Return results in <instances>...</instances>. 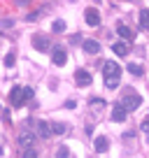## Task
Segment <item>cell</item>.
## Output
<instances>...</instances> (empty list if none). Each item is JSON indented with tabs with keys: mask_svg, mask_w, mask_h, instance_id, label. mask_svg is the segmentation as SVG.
Listing matches in <instances>:
<instances>
[{
	"mask_svg": "<svg viewBox=\"0 0 149 158\" xmlns=\"http://www.w3.org/2000/svg\"><path fill=\"white\" fill-rule=\"evenodd\" d=\"M0 156H2V147H0Z\"/></svg>",
	"mask_w": 149,
	"mask_h": 158,
	"instance_id": "603a6c76",
	"label": "cell"
},
{
	"mask_svg": "<svg viewBox=\"0 0 149 158\" xmlns=\"http://www.w3.org/2000/svg\"><path fill=\"white\" fill-rule=\"evenodd\" d=\"M126 116H128V112H126L121 105H114V107H112V121L121 123V121H126Z\"/></svg>",
	"mask_w": 149,
	"mask_h": 158,
	"instance_id": "30bf717a",
	"label": "cell"
},
{
	"mask_svg": "<svg viewBox=\"0 0 149 158\" xmlns=\"http://www.w3.org/2000/svg\"><path fill=\"white\" fill-rule=\"evenodd\" d=\"M37 135H40L42 139H47V137H51V128H49V123L47 121H37Z\"/></svg>",
	"mask_w": 149,
	"mask_h": 158,
	"instance_id": "7c38bea8",
	"label": "cell"
},
{
	"mask_svg": "<svg viewBox=\"0 0 149 158\" xmlns=\"http://www.w3.org/2000/svg\"><path fill=\"white\" fill-rule=\"evenodd\" d=\"M84 19H86V23L89 26H100V14H98V10H86L84 12Z\"/></svg>",
	"mask_w": 149,
	"mask_h": 158,
	"instance_id": "9c48e42d",
	"label": "cell"
},
{
	"mask_svg": "<svg viewBox=\"0 0 149 158\" xmlns=\"http://www.w3.org/2000/svg\"><path fill=\"white\" fill-rule=\"evenodd\" d=\"M82 49L86 54L96 56V54H100V42H96V40H82Z\"/></svg>",
	"mask_w": 149,
	"mask_h": 158,
	"instance_id": "8992f818",
	"label": "cell"
},
{
	"mask_svg": "<svg viewBox=\"0 0 149 158\" xmlns=\"http://www.w3.org/2000/svg\"><path fill=\"white\" fill-rule=\"evenodd\" d=\"M112 49H114V54H117V56H126V54H128V49H126V44H124V42H117V44L112 47Z\"/></svg>",
	"mask_w": 149,
	"mask_h": 158,
	"instance_id": "2e32d148",
	"label": "cell"
},
{
	"mask_svg": "<svg viewBox=\"0 0 149 158\" xmlns=\"http://www.w3.org/2000/svg\"><path fill=\"white\" fill-rule=\"evenodd\" d=\"M49 128H51V133H54V135L68 133V126H65V123H54V126H49Z\"/></svg>",
	"mask_w": 149,
	"mask_h": 158,
	"instance_id": "5bb4252c",
	"label": "cell"
},
{
	"mask_svg": "<svg viewBox=\"0 0 149 158\" xmlns=\"http://www.w3.org/2000/svg\"><path fill=\"white\" fill-rule=\"evenodd\" d=\"M103 72H105V84H107V89H117V86H119V79H121L119 63L107 60V63L103 65Z\"/></svg>",
	"mask_w": 149,
	"mask_h": 158,
	"instance_id": "6da1fadb",
	"label": "cell"
},
{
	"mask_svg": "<svg viewBox=\"0 0 149 158\" xmlns=\"http://www.w3.org/2000/svg\"><path fill=\"white\" fill-rule=\"evenodd\" d=\"M26 100H33V89H28V86H14L10 93L12 107H21Z\"/></svg>",
	"mask_w": 149,
	"mask_h": 158,
	"instance_id": "7a4b0ae2",
	"label": "cell"
},
{
	"mask_svg": "<svg viewBox=\"0 0 149 158\" xmlns=\"http://www.w3.org/2000/svg\"><path fill=\"white\" fill-rule=\"evenodd\" d=\"M142 130H144V133H149V118H144V121H142Z\"/></svg>",
	"mask_w": 149,
	"mask_h": 158,
	"instance_id": "7402d4cb",
	"label": "cell"
},
{
	"mask_svg": "<svg viewBox=\"0 0 149 158\" xmlns=\"http://www.w3.org/2000/svg\"><path fill=\"white\" fill-rule=\"evenodd\" d=\"M96 151H98V153H105V151H107V147H109V144H107V137H96Z\"/></svg>",
	"mask_w": 149,
	"mask_h": 158,
	"instance_id": "4fadbf2b",
	"label": "cell"
},
{
	"mask_svg": "<svg viewBox=\"0 0 149 158\" xmlns=\"http://www.w3.org/2000/svg\"><path fill=\"white\" fill-rule=\"evenodd\" d=\"M51 30H54V33H63V30H65V21L63 19H56L54 26H51Z\"/></svg>",
	"mask_w": 149,
	"mask_h": 158,
	"instance_id": "e0dca14e",
	"label": "cell"
},
{
	"mask_svg": "<svg viewBox=\"0 0 149 158\" xmlns=\"http://www.w3.org/2000/svg\"><path fill=\"white\" fill-rule=\"evenodd\" d=\"M117 33H119L121 40H128V42H130V40H135V33H133L126 23H119V26H117Z\"/></svg>",
	"mask_w": 149,
	"mask_h": 158,
	"instance_id": "8fae6325",
	"label": "cell"
},
{
	"mask_svg": "<svg viewBox=\"0 0 149 158\" xmlns=\"http://www.w3.org/2000/svg\"><path fill=\"white\" fill-rule=\"evenodd\" d=\"M74 79H77L79 86H89L91 84V72L89 70H77V72H74Z\"/></svg>",
	"mask_w": 149,
	"mask_h": 158,
	"instance_id": "ba28073f",
	"label": "cell"
},
{
	"mask_svg": "<svg viewBox=\"0 0 149 158\" xmlns=\"http://www.w3.org/2000/svg\"><path fill=\"white\" fill-rule=\"evenodd\" d=\"M140 105H142V98H140L138 93H133V91H128V93L124 95V100H121V107H124L126 112H133V109H138Z\"/></svg>",
	"mask_w": 149,
	"mask_h": 158,
	"instance_id": "3957f363",
	"label": "cell"
},
{
	"mask_svg": "<svg viewBox=\"0 0 149 158\" xmlns=\"http://www.w3.org/2000/svg\"><path fill=\"white\" fill-rule=\"evenodd\" d=\"M138 19H140V28H147V26H149V12H147V10H142Z\"/></svg>",
	"mask_w": 149,
	"mask_h": 158,
	"instance_id": "9a60e30c",
	"label": "cell"
},
{
	"mask_svg": "<svg viewBox=\"0 0 149 158\" xmlns=\"http://www.w3.org/2000/svg\"><path fill=\"white\" fill-rule=\"evenodd\" d=\"M14 63H16V56H14V51H10V54L5 56V68H12Z\"/></svg>",
	"mask_w": 149,
	"mask_h": 158,
	"instance_id": "ffe728a7",
	"label": "cell"
},
{
	"mask_svg": "<svg viewBox=\"0 0 149 158\" xmlns=\"http://www.w3.org/2000/svg\"><path fill=\"white\" fill-rule=\"evenodd\" d=\"M70 156V149L65 147V144H61L58 149H56V158H68Z\"/></svg>",
	"mask_w": 149,
	"mask_h": 158,
	"instance_id": "d6986e66",
	"label": "cell"
},
{
	"mask_svg": "<svg viewBox=\"0 0 149 158\" xmlns=\"http://www.w3.org/2000/svg\"><path fill=\"white\" fill-rule=\"evenodd\" d=\"M33 47H35V51H49V40H47L45 35H35Z\"/></svg>",
	"mask_w": 149,
	"mask_h": 158,
	"instance_id": "52a82bcc",
	"label": "cell"
},
{
	"mask_svg": "<svg viewBox=\"0 0 149 158\" xmlns=\"http://www.w3.org/2000/svg\"><path fill=\"white\" fill-rule=\"evenodd\" d=\"M16 144H19L23 151H26V149H33V144H35V133H30V130H21Z\"/></svg>",
	"mask_w": 149,
	"mask_h": 158,
	"instance_id": "277c9868",
	"label": "cell"
},
{
	"mask_svg": "<svg viewBox=\"0 0 149 158\" xmlns=\"http://www.w3.org/2000/svg\"><path fill=\"white\" fill-rule=\"evenodd\" d=\"M51 58H54V63L58 65V68H63V65L68 63V54H65L63 47H54V51H51Z\"/></svg>",
	"mask_w": 149,
	"mask_h": 158,
	"instance_id": "5b68a950",
	"label": "cell"
},
{
	"mask_svg": "<svg viewBox=\"0 0 149 158\" xmlns=\"http://www.w3.org/2000/svg\"><path fill=\"white\" fill-rule=\"evenodd\" d=\"M128 72H130V74H135V77H140V74H142V65H138V63H128Z\"/></svg>",
	"mask_w": 149,
	"mask_h": 158,
	"instance_id": "ac0fdd59",
	"label": "cell"
},
{
	"mask_svg": "<svg viewBox=\"0 0 149 158\" xmlns=\"http://www.w3.org/2000/svg\"><path fill=\"white\" fill-rule=\"evenodd\" d=\"M23 158H37V149H26V151H23Z\"/></svg>",
	"mask_w": 149,
	"mask_h": 158,
	"instance_id": "44dd1931",
	"label": "cell"
}]
</instances>
